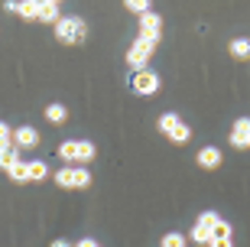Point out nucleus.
Instances as JSON below:
<instances>
[{
	"instance_id": "obj_1",
	"label": "nucleus",
	"mask_w": 250,
	"mask_h": 247,
	"mask_svg": "<svg viewBox=\"0 0 250 247\" xmlns=\"http://www.w3.org/2000/svg\"><path fill=\"white\" fill-rule=\"evenodd\" d=\"M59 159L62 163H75V166H88L98 156V150H94L91 140H62L59 143Z\"/></svg>"
},
{
	"instance_id": "obj_2",
	"label": "nucleus",
	"mask_w": 250,
	"mask_h": 247,
	"mask_svg": "<svg viewBox=\"0 0 250 247\" xmlns=\"http://www.w3.org/2000/svg\"><path fill=\"white\" fill-rule=\"evenodd\" d=\"M52 179H56L59 189H88V185H91V169L75 166V163H65L62 169H56Z\"/></svg>"
},
{
	"instance_id": "obj_3",
	"label": "nucleus",
	"mask_w": 250,
	"mask_h": 247,
	"mask_svg": "<svg viewBox=\"0 0 250 247\" xmlns=\"http://www.w3.org/2000/svg\"><path fill=\"white\" fill-rule=\"evenodd\" d=\"M56 39L65 46H75V43H84L88 39V23L82 17H62L56 23Z\"/></svg>"
},
{
	"instance_id": "obj_4",
	"label": "nucleus",
	"mask_w": 250,
	"mask_h": 247,
	"mask_svg": "<svg viewBox=\"0 0 250 247\" xmlns=\"http://www.w3.org/2000/svg\"><path fill=\"white\" fill-rule=\"evenodd\" d=\"M159 130H163V134H166L172 143H188V137H192V127H188V124L179 117V114H172V111L159 117Z\"/></svg>"
},
{
	"instance_id": "obj_5",
	"label": "nucleus",
	"mask_w": 250,
	"mask_h": 247,
	"mask_svg": "<svg viewBox=\"0 0 250 247\" xmlns=\"http://www.w3.org/2000/svg\"><path fill=\"white\" fill-rule=\"evenodd\" d=\"M153 52H156V43L137 36L133 43H130V49H127V65L133 68V72H137V68H146V62L153 59Z\"/></svg>"
},
{
	"instance_id": "obj_6",
	"label": "nucleus",
	"mask_w": 250,
	"mask_h": 247,
	"mask_svg": "<svg viewBox=\"0 0 250 247\" xmlns=\"http://www.w3.org/2000/svg\"><path fill=\"white\" fill-rule=\"evenodd\" d=\"M159 75L156 72H149V68H137V72L130 75V88L137 94H156L159 91Z\"/></svg>"
},
{
	"instance_id": "obj_7",
	"label": "nucleus",
	"mask_w": 250,
	"mask_h": 247,
	"mask_svg": "<svg viewBox=\"0 0 250 247\" xmlns=\"http://www.w3.org/2000/svg\"><path fill=\"white\" fill-rule=\"evenodd\" d=\"M137 36L149 39V43H159V39H163V17L153 13V10L143 13V17H140V33H137Z\"/></svg>"
},
{
	"instance_id": "obj_8",
	"label": "nucleus",
	"mask_w": 250,
	"mask_h": 247,
	"mask_svg": "<svg viewBox=\"0 0 250 247\" xmlns=\"http://www.w3.org/2000/svg\"><path fill=\"white\" fill-rule=\"evenodd\" d=\"M218 218H221L218 211H202V215H198V221H195V228H192V234H188V238H192L195 244H208V238H211V225H214Z\"/></svg>"
},
{
	"instance_id": "obj_9",
	"label": "nucleus",
	"mask_w": 250,
	"mask_h": 247,
	"mask_svg": "<svg viewBox=\"0 0 250 247\" xmlns=\"http://www.w3.org/2000/svg\"><path fill=\"white\" fill-rule=\"evenodd\" d=\"M208 247H234V231L228 221H214L211 225V238H208Z\"/></svg>"
},
{
	"instance_id": "obj_10",
	"label": "nucleus",
	"mask_w": 250,
	"mask_h": 247,
	"mask_svg": "<svg viewBox=\"0 0 250 247\" xmlns=\"http://www.w3.org/2000/svg\"><path fill=\"white\" fill-rule=\"evenodd\" d=\"M13 147H20V150H36L39 147V130L29 127V124L17 127V130H13Z\"/></svg>"
},
{
	"instance_id": "obj_11",
	"label": "nucleus",
	"mask_w": 250,
	"mask_h": 247,
	"mask_svg": "<svg viewBox=\"0 0 250 247\" xmlns=\"http://www.w3.org/2000/svg\"><path fill=\"white\" fill-rule=\"evenodd\" d=\"M231 147L234 150H247L250 147V117L234 120V127H231Z\"/></svg>"
},
{
	"instance_id": "obj_12",
	"label": "nucleus",
	"mask_w": 250,
	"mask_h": 247,
	"mask_svg": "<svg viewBox=\"0 0 250 247\" xmlns=\"http://www.w3.org/2000/svg\"><path fill=\"white\" fill-rule=\"evenodd\" d=\"M195 159H198L202 169H218V166H221V150L218 147H202Z\"/></svg>"
},
{
	"instance_id": "obj_13",
	"label": "nucleus",
	"mask_w": 250,
	"mask_h": 247,
	"mask_svg": "<svg viewBox=\"0 0 250 247\" xmlns=\"http://www.w3.org/2000/svg\"><path fill=\"white\" fill-rule=\"evenodd\" d=\"M26 173H29V182H42V179H49V166L42 159H29Z\"/></svg>"
},
{
	"instance_id": "obj_14",
	"label": "nucleus",
	"mask_w": 250,
	"mask_h": 247,
	"mask_svg": "<svg viewBox=\"0 0 250 247\" xmlns=\"http://www.w3.org/2000/svg\"><path fill=\"white\" fill-rule=\"evenodd\" d=\"M20 159H23V156H20V147H13V143H7V147L0 150V169H3V173H7L13 163H20Z\"/></svg>"
},
{
	"instance_id": "obj_15",
	"label": "nucleus",
	"mask_w": 250,
	"mask_h": 247,
	"mask_svg": "<svg viewBox=\"0 0 250 247\" xmlns=\"http://www.w3.org/2000/svg\"><path fill=\"white\" fill-rule=\"evenodd\" d=\"M46 120L52 124V127L65 124V120H68V111H65V104H49V108H46Z\"/></svg>"
},
{
	"instance_id": "obj_16",
	"label": "nucleus",
	"mask_w": 250,
	"mask_h": 247,
	"mask_svg": "<svg viewBox=\"0 0 250 247\" xmlns=\"http://www.w3.org/2000/svg\"><path fill=\"white\" fill-rule=\"evenodd\" d=\"M39 13V23H59V20H62V13H59V3H46V7H39L36 10Z\"/></svg>"
},
{
	"instance_id": "obj_17",
	"label": "nucleus",
	"mask_w": 250,
	"mask_h": 247,
	"mask_svg": "<svg viewBox=\"0 0 250 247\" xmlns=\"http://www.w3.org/2000/svg\"><path fill=\"white\" fill-rule=\"evenodd\" d=\"M7 176L13 179V182H29V173H26V159H20V163H13L7 169Z\"/></svg>"
},
{
	"instance_id": "obj_18",
	"label": "nucleus",
	"mask_w": 250,
	"mask_h": 247,
	"mask_svg": "<svg viewBox=\"0 0 250 247\" xmlns=\"http://www.w3.org/2000/svg\"><path fill=\"white\" fill-rule=\"evenodd\" d=\"M17 17H23V20H29V23H33V20L39 17V13H36V3H33V0H20V3H17Z\"/></svg>"
},
{
	"instance_id": "obj_19",
	"label": "nucleus",
	"mask_w": 250,
	"mask_h": 247,
	"mask_svg": "<svg viewBox=\"0 0 250 247\" xmlns=\"http://www.w3.org/2000/svg\"><path fill=\"white\" fill-rule=\"evenodd\" d=\"M228 49H231L234 59H250V39H234Z\"/></svg>"
},
{
	"instance_id": "obj_20",
	"label": "nucleus",
	"mask_w": 250,
	"mask_h": 247,
	"mask_svg": "<svg viewBox=\"0 0 250 247\" xmlns=\"http://www.w3.org/2000/svg\"><path fill=\"white\" fill-rule=\"evenodd\" d=\"M124 7H127L130 13L143 17V13H149V10H153V3H149V0H124Z\"/></svg>"
},
{
	"instance_id": "obj_21",
	"label": "nucleus",
	"mask_w": 250,
	"mask_h": 247,
	"mask_svg": "<svg viewBox=\"0 0 250 247\" xmlns=\"http://www.w3.org/2000/svg\"><path fill=\"white\" fill-rule=\"evenodd\" d=\"M159 247H186V234H182V231H169Z\"/></svg>"
},
{
	"instance_id": "obj_22",
	"label": "nucleus",
	"mask_w": 250,
	"mask_h": 247,
	"mask_svg": "<svg viewBox=\"0 0 250 247\" xmlns=\"http://www.w3.org/2000/svg\"><path fill=\"white\" fill-rule=\"evenodd\" d=\"M7 143H13V127H10V124H3V120H0V150L7 147Z\"/></svg>"
},
{
	"instance_id": "obj_23",
	"label": "nucleus",
	"mask_w": 250,
	"mask_h": 247,
	"mask_svg": "<svg viewBox=\"0 0 250 247\" xmlns=\"http://www.w3.org/2000/svg\"><path fill=\"white\" fill-rule=\"evenodd\" d=\"M72 247H101V244H98V241H94V238H82V241H78V244H72Z\"/></svg>"
},
{
	"instance_id": "obj_24",
	"label": "nucleus",
	"mask_w": 250,
	"mask_h": 247,
	"mask_svg": "<svg viewBox=\"0 0 250 247\" xmlns=\"http://www.w3.org/2000/svg\"><path fill=\"white\" fill-rule=\"evenodd\" d=\"M52 247H72V244H68L65 238H59V241H52Z\"/></svg>"
},
{
	"instance_id": "obj_25",
	"label": "nucleus",
	"mask_w": 250,
	"mask_h": 247,
	"mask_svg": "<svg viewBox=\"0 0 250 247\" xmlns=\"http://www.w3.org/2000/svg\"><path fill=\"white\" fill-rule=\"evenodd\" d=\"M49 3H62V0H49Z\"/></svg>"
}]
</instances>
